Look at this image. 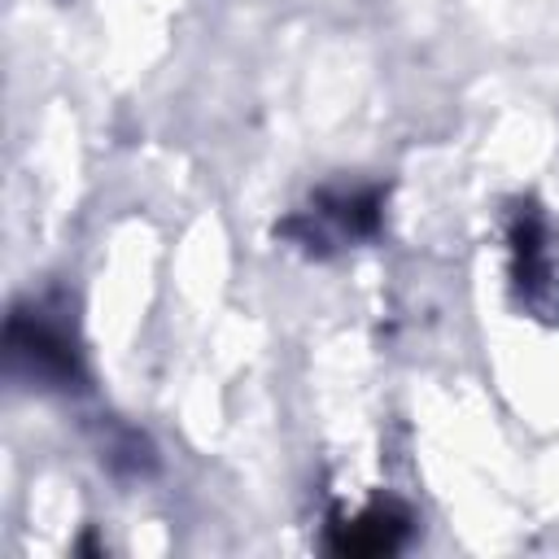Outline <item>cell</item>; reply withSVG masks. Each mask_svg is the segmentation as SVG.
<instances>
[{"mask_svg": "<svg viewBox=\"0 0 559 559\" xmlns=\"http://www.w3.org/2000/svg\"><path fill=\"white\" fill-rule=\"evenodd\" d=\"M507 253H511V288L515 301L546 319L559 323V245L550 231V218L533 205L520 201L507 218Z\"/></svg>", "mask_w": 559, "mask_h": 559, "instance_id": "obj_1", "label": "cell"}, {"mask_svg": "<svg viewBox=\"0 0 559 559\" xmlns=\"http://www.w3.org/2000/svg\"><path fill=\"white\" fill-rule=\"evenodd\" d=\"M9 362H13V371H22L26 380H35L44 389H74L83 380L79 349H74L66 319H61V310H48L44 301L13 310Z\"/></svg>", "mask_w": 559, "mask_h": 559, "instance_id": "obj_2", "label": "cell"}, {"mask_svg": "<svg viewBox=\"0 0 559 559\" xmlns=\"http://www.w3.org/2000/svg\"><path fill=\"white\" fill-rule=\"evenodd\" d=\"M380 227V188H323L310 210L280 223L288 240H297L306 253H328L349 240H367Z\"/></svg>", "mask_w": 559, "mask_h": 559, "instance_id": "obj_3", "label": "cell"}, {"mask_svg": "<svg viewBox=\"0 0 559 559\" xmlns=\"http://www.w3.org/2000/svg\"><path fill=\"white\" fill-rule=\"evenodd\" d=\"M411 533V511L397 502H371L354 520L332 524L336 555H393Z\"/></svg>", "mask_w": 559, "mask_h": 559, "instance_id": "obj_4", "label": "cell"}]
</instances>
